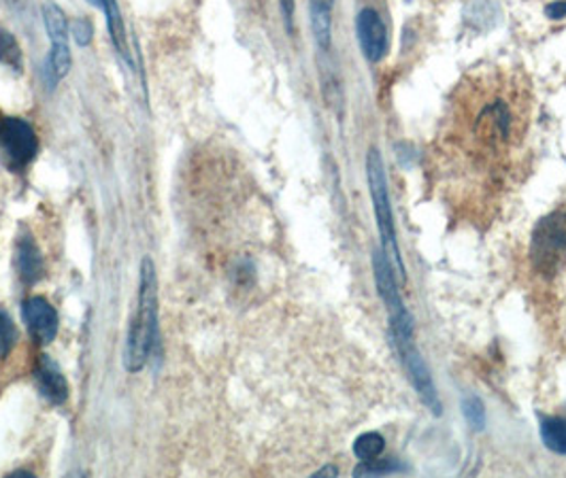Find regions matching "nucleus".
I'll list each match as a JSON object with an SVG mask.
<instances>
[{
	"label": "nucleus",
	"instance_id": "obj_1",
	"mask_svg": "<svg viewBox=\"0 0 566 478\" xmlns=\"http://www.w3.org/2000/svg\"><path fill=\"white\" fill-rule=\"evenodd\" d=\"M534 94L516 69L471 70L454 88L430 149V179L450 213L493 221L531 162Z\"/></svg>",
	"mask_w": 566,
	"mask_h": 478
},
{
	"label": "nucleus",
	"instance_id": "obj_2",
	"mask_svg": "<svg viewBox=\"0 0 566 478\" xmlns=\"http://www.w3.org/2000/svg\"><path fill=\"white\" fill-rule=\"evenodd\" d=\"M156 273L154 262L145 258L142 264V283H139V300H137V312L133 317L128 341H126V353L124 364L128 373H139L147 364L149 351L156 342Z\"/></svg>",
	"mask_w": 566,
	"mask_h": 478
},
{
	"label": "nucleus",
	"instance_id": "obj_3",
	"mask_svg": "<svg viewBox=\"0 0 566 478\" xmlns=\"http://www.w3.org/2000/svg\"><path fill=\"white\" fill-rule=\"evenodd\" d=\"M532 271L543 278H554L566 266V210L558 208L543 217L531 242Z\"/></svg>",
	"mask_w": 566,
	"mask_h": 478
},
{
	"label": "nucleus",
	"instance_id": "obj_4",
	"mask_svg": "<svg viewBox=\"0 0 566 478\" xmlns=\"http://www.w3.org/2000/svg\"><path fill=\"white\" fill-rule=\"evenodd\" d=\"M36 151L38 138L26 120L0 117V160L9 171H26L35 160Z\"/></svg>",
	"mask_w": 566,
	"mask_h": 478
},
{
	"label": "nucleus",
	"instance_id": "obj_5",
	"mask_svg": "<svg viewBox=\"0 0 566 478\" xmlns=\"http://www.w3.org/2000/svg\"><path fill=\"white\" fill-rule=\"evenodd\" d=\"M366 174H369L371 196H373V203H375L380 232H382V237H384V247H386L389 258L396 262V269H398L400 278L405 281V269H403V260H400V253H398V247H396L392 208H389L388 192H386V174H384L382 156L377 153V149H371V151H369V158H366Z\"/></svg>",
	"mask_w": 566,
	"mask_h": 478
},
{
	"label": "nucleus",
	"instance_id": "obj_6",
	"mask_svg": "<svg viewBox=\"0 0 566 478\" xmlns=\"http://www.w3.org/2000/svg\"><path fill=\"white\" fill-rule=\"evenodd\" d=\"M43 22L52 38L49 52V72L54 81H60L71 70V49H69V24L65 11L56 2L43 4Z\"/></svg>",
	"mask_w": 566,
	"mask_h": 478
},
{
	"label": "nucleus",
	"instance_id": "obj_7",
	"mask_svg": "<svg viewBox=\"0 0 566 478\" xmlns=\"http://www.w3.org/2000/svg\"><path fill=\"white\" fill-rule=\"evenodd\" d=\"M358 36L364 56L371 62H380L388 52V33L377 11L362 9L358 15Z\"/></svg>",
	"mask_w": 566,
	"mask_h": 478
},
{
	"label": "nucleus",
	"instance_id": "obj_8",
	"mask_svg": "<svg viewBox=\"0 0 566 478\" xmlns=\"http://www.w3.org/2000/svg\"><path fill=\"white\" fill-rule=\"evenodd\" d=\"M24 321L38 342H52L58 334V312L45 298H31L24 303Z\"/></svg>",
	"mask_w": 566,
	"mask_h": 478
},
{
	"label": "nucleus",
	"instance_id": "obj_9",
	"mask_svg": "<svg viewBox=\"0 0 566 478\" xmlns=\"http://www.w3.org/2000/svg\"><path fill=\"white\" fill-rule=\"evenodd\" d=\"M36 385L38 391L54 405H63L69 398V385L65 380V376L60 373V368L43 355L38 368H36Z\"/></svg>",
	"mask_w": 566,
	"mask_h": 478
},
{
	"label": "nucleus",
	"instance_id": "obj_10",
	"mask_svg": "<svg viewBox=\"0 0 566 478\" xmlns=\"http://www.w3.org/2000/svg\"><path fill=\"white\" fill-rule=\"evenodd\" d=\"M18 271L26 283H35L43 276V258L31 237H24L18 242Z\"/></svg>",
	"mask_w": 566,
	"mask_h": 478
},
{
	"label": "nucleus",
	"instance_id": "obj_11",
	"mask_svg": "<svg viewBox=\"0 0 566 478\" xmlns=\"http://www.w3.org/2000/svg\"><path fill=\"white\" fill-rule=\"evenodd\" d=\"M335 0H309L312 7V29L319 49L326 52L330 47V15Z\"/></svg>",
	"mask_w": 566,
	"mask_h": 478
},
{
	"label": "nucleus",
	"instance_id": "obj_12",
	"mask_svg": "<svg viewBox=\"0 0 566 478\" xmlns=\"http://www.w3.org/2000/svg\"><path fill=\"white\" fill-rule=\"evenodd\" d=\"M103 11H105L109 33H111V41H113L115 49L120 52V56H122L124 60H128L126 29H124V20H122V11H120V7H117V0H103Z\"/></svg>",
	"mask_w": 566,
	"mask_h": 478
},
{
	"label": "nucleus",
	"instance_id": "obj_13",
	"mask_svg": "<svg viewBox=\"0 0 566 478\" xmlns=\"http://www.w3.org/2000/svg\"><path fill=\"white\" fill-rule=\"evenodd\" d=\"M541 436H543V443L547 448H552L561 455H566V419L554 417V419L543 421Z\"/></svg>",
	"mask_w": 566,
	"mask_h": 478
},
{
	"label": "nucleus",
	"instance_id": "obj_14",
	"mask_svg": "<svg viewBox=\"0 0 566 478\" xmlns=\"http://www.w3.org/2000/svg\"><path fill=\"white\" fill-rule=\"evenodd\" d=\"M0 62L7 65L9 69H22V49L15 36L0 29Z\"/></svg>",
	"mask_w": 566,
	"mask_h": 478
},
{
	"label": "nucleus",
	"instance_id": "obj_15",
	"mask_svg": "<svg viewBox=\"0 0 566 478\" xmlns=\"http://www.w3.org/2000/svg\"><path fill=\"white\" fill-rule=\"evenodd\" d=\"M354 451L360 459L373 462L384 451V439L380 434H375V432H369V434H364V436H360L355 441Z\"/></svg>",
	"mask_w": 566,
	"mask_h": 478
},
{
	"label": "nucleus",
	"instance_id": "obj_16",
	"mask_svg": "<svg viewBox=\"0 0 566 478\" xmlns=\"http://www.w3.org/2000/svg\"><path fill=\"white\" fill-rule=\"evenodd\" d=\"M18 341V330L11 317L0 308V357H7Z\"/></svg>",
	"mask_w": 566,
	"mask_h": 478
},
{
	"label": "nucleus",
	"instance_id": "obj_17",
	"mask_svg": "<svg viewBox=\"0 0 566 478\" xmlns=\"http://www.w3.org/2000/svg\"><path fill=\"white\" fill-rule=\"evenodd\" d=\"M464 414H466L468 423H471L475 430L484 428V407H482V402H479L477 398H471V400L464 402Z\"/></svg>",
	"mask_w": 566,
	"mask_h": 478
},
{
	"label": "nucleus",
	"instance_id": "obj_18",
	"mask_svg": "<svg viewBox=\"0 0 566 478\" xmlns=\"http://www.w3.org/2000/svg\"><path fill=\"white\" fill-rule=\"evenodd\" d=\"M72 36H75V41H77V45H90V41H92V35H94V31H92V24L88 22V20H77L75 24H72L71 29Z\"/></svg>",
	"mask_w": 566,
	"mask_h": 478
},
{
	"label": "nucleus",
	"instance_id": "obj_19",
	"mask_svg": "<svg viewBox=\"0 0 566 478\" xmlns=\"http://www.w3.org/2000/svg\"><path fill=\"white\" fill-rule=\"evenodd\" d=\"M282 4L283 20L287 31H292V20H294V0H280Z\"/></svg>",
	"mask_w": 566,
	"mask_h": 478
},
{
	"label": "nucleus",
	"instance_id": "obj_20",
	"mask_svg": "<svg viewBox=\"0 0 566 478\" xmlns=\"http://www.w3.org/2000/svg\"><path fill=\"white\" fill-rule=\"evenodd\" d=\"M547 15L554 18V20H561L566 15V2H554L547 7Z\"/></svg>",
	"mask_w": 566,
	"mask_h": 478
},
{
	"label": "nucleus",
	"instance_id": "obj_21",
	"mask_svg": "<svg viewBox=\"0 0 566 478\" xmlns=\"http://www.w3.org/2000/svg\"><path fill=\"white\" fill-rule=\"evenodd\" d=\"M558 330L563 334V341L566 342V296L563 298V303L558 305Z\"/></svg>",
	"mask_w": 566,
	"mask_h": 478
},
{
	"label": "nucleus",
	"instance_id": "obj_22",
	"mask_svg": "<svg viewBox=\"0 0 566 478\" xmlns=\"http://www.w3.org/2000/svg\"><path fill=\"white\" fill-rule=\"evenodd\" d=\"M94 7H99V9H103V0H90Z\"/></svg>",
	"mask_w": 566,
	"mask_h": 478
},
{
	"label": "nucleus",
	"instance_id": "obj_23",
	"mask_svg": "<svg viewBox=\"0 0 566 478\" xmlns=\"http://www.w3.org/2000/svg\"><path fill=\"white\" fill-rule=\"evenodd\" d=\"M565 210H566V208H565Z\"/></svg>",
	"mask_w": 566,
	"mask_h": 478
}]
</instances>
